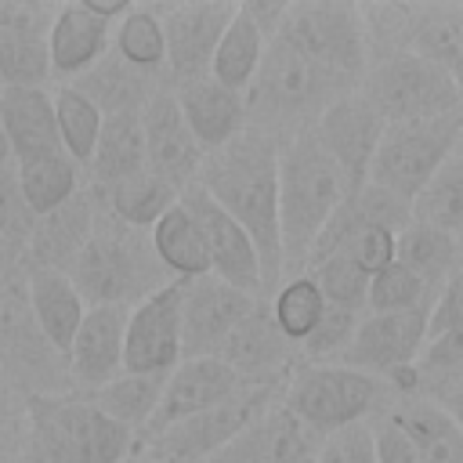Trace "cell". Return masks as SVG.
Instances as JSON below:
<instances>
[{"label":"cell","mask_w":463,"mask_h":463,"mask_svg":"<svg viewBox=\"0 0 463 463\" xmlns=\"http://www.w3.org/2000/svg\"><path fill=\"white\" fill-rule=\"evenodd\" d=\"M195 184L253 239L264 293H275L286 279L279 232V141L246 127L232 145L203 159Z\"/></svg>","instance_id":"obj_1"},{"label":"cell","mask_w":463,"mask_h":463,"mask_svg":"<svg viewBox=\"0 0 463 463\" xmlns=\"http://www.w3.org/2000/svg\"><path fill=\"white\" fill-rule=\"evenodd\" d=\"M347 195V177L311 130L279 141V232L286 275H304L318 235Z\"/></svg>","instance_id":"obj_2"},{"label":"cell","mask_w":463,"mask_h":463,"mask_svg":"<svg viewBox=\"0 0 463 463\" xmlns=\"http://www.w3.org/2000/svg\"><path fill=\"white\" fill-rule=\"evenodd\" d=\"M358 87L333 69L311 61L293 51L286 40H271L264 61L246 90V119L250 130H260L275 141H286L300 130H311L318 116Z\"/></svg>","instance_id":"obj_3"},{"label":"cell","mask_w":463,"mask_h":463,"mask_svg":"<svg viewBox=\"0 0 463 463\" xmlns=\"http://www.w3.org/2000/svg\"><path fill=\"white\" fill-rule=\"evenodd\" d=\"M69 279L83 293L87 307L94 304L134 307L166 282H174V275L159 264L152 250V235L116 221L112 213H98L94 235L69 268Z\"/></svg>","instance_id":"obj_4"},{"label":"cell","mask_w":463,"mask_h":463,"mask_svg":"<svg viewBox=\"0 0 463 463\" xmlns=\"http://www.w3.org/2000/svg\"><path fill=\"white\" fill-rule=\"evenodd\" d=\"M391 398L398 394L387 380L347 369L340 362L297 365L282 387V405L318 438H329L351 423H365L373 412H387V405H394Z\"/></svg>","instance_id":"obj_5"},{"label":"cell","mask_w":463,"mask_h":463,"mask_svg":"<svg viewBox=\"0 0 463 463\" xmlns=\"http://www.w3.org/2000/svg\"><path fill=\"white\" fill-rule=\"evenodd\" d=\"M358 94L383 116V123L434 119L463 109L456 76L412 51L373 54L358 83Z\"/></svg>","instance_id":"obj_6"},{"label":"cell","mask_w":463,"mask_h":463,"mask_svg":"<svg viewBox=\"0 0 463 463\" xmlns=\"http://www.w3.org/2000/svg\"><path fill=\"white\" fill-rule=\"evenodd\" d=\"M459 141H463V109L434 119L387 123L369 170V184L412 206L420 188L438 174V166L456 152Z\"/></svg>","instance_id":"obj_7"},{"label":"cell","mask_w":463,"mask_h":463,"mask_svg":"<svg viewBox=\"0 0 463 463\" xmlns=\"http://www.w3.org/2000/svg\"><path fill=\"white\" fill-rule=\"evenodd\" d=\"M293 51L307 54L311 61L333 69L336 76L362 83L369 69V36L358 4H333V0H307L289 4V14L279 29Z\"/></svg>","instance_id":"obj_8"},{"label":"cell","mask_w":463,"mask_h":463,"mask_svg":"<svg viewBox=\"0 0 463 463\" xmlns=\"http://www.w3.org/2000/svg\"><path fill=\"white\" fill-rule=\"evenodd\" d=\"M286 383H246L242 391H235L228 402L174 423L170 430L134 445L137 452H148L159 463H206L210 456H217L235 434H242L253 420H260L271 405H279V391Z\"/></svg>","instance_id":"obj_9"},{"label":"cell","mask_w":463,"mask_h":463,"mask_svg":"<svg viewBox=\"0 0 463 463\" xmlns=\"http://www.w3.org/2000/svg\"><path fill=\"white\" fill-rule=\"evenodd\" d=\"M239 4L224 0H195V4H166L156 7L166 36V72L174 87L210 76L217 43L232 25Z\"/></svg>","instance_id":"obj_10"},{"label":"cell","mask_w":463,"mask_h":463,"mask_svg":"<svg viewBox=\"0 0 463 463\" xmlns=\"http://www.w3.org/2000/svg\"><path fill=\"white\" fill-rule=\"evenodd\" d=\"M181 311H184V282L174 279L141 304L130 307L127 344H123V373L166 376L181 365Z\"/></svg>","instance_id":"obj_11"},{"label":"cell","mask_w":463,"mask_h":463,"mask_svg":"<svg viewBox=\"0 0 463 463\" xmlns=\"http://www.w3.org/2000/svg\"><path fill=\"white\" fill-rule=\"evenodd\" d=\"M427 322H430V311H398V315L365 311L347 351L340 354V365L391 380L420 362L430 336Z\"/></svg>","instance_id":"obj_12"},{"label":"cell","mask_w":463,"mask_h":463,"mask_svg":"<svg viewBox=\"0 0 463 463\" xmlns=\"http://www.w3.org/2000/svg\"><path fill=\"white\" fill-rule=\"evenodd\" d=\"M260 297L242 293L213 275L184 282L181 311V354L184 358H221L235 326L257 307ZM181 358V362H184Z\"/></svg>","instance_id":"obj_13"},{"label":"cell","mask_w":463,"mask_h":463,"mask_svg":"<svg viewBox=\"0 0 463 463\" xmlns=\"http://www.w3.org/2000/svg\"><path fill=\"white\" fill-rule=\"evenodd\" d=\"M383 130H387L383 116L358 90L347 94V98H340L336 105H329L318 116V123L311 127V134L318 137V145L333 156V163L347 177L351 195L369 184V170H373L376 148L383 141Z\"/></svg>","instance_id":"obj_14"},{"label":"cell","mask_w":463,"mask_h":463,"mask_svg":"<svg viewBox=\"0 0 463 463\" xmlns=\"http://www.w3.org/2000/svg\"><path fill=\"white\" fill-rule=\"evenodd\" d=\"M181 203L188 206V213L199 224V235H203V246H206V257H210V275L228 282V286H235V289H242V293L268 297L253 239L199 184H188L181 192Z\"/></svg>","instance_id":"obj_15"},{"label":"cell","mask_w":463,"mask_h":463,"mask_svg":"<svg viewBox=\"0 0 463 463\" xmlns=\"http://www.w3.org/2000/svg\"><path fill=\"white\" fill-rule=\"evenodd\" d=\"M141 127H145V152H148V166L156 174H163L177 192H184L188 184H195L199 166L206 159V152L199 148L174 87H156L152 98L141 109Z\"/></svg>","instance_id":"obj_16"},{"label":"cell","mask_w":463,"mask_h":463,"mask_svg":"<svg viewBox=\"0 0 463 463\" xmlns=\"http://www.w3.org/2000/svg\"><path fill=\"white\" fill-rule=\"evenodd\" d=\"M246 383L239 380V373L232 365H224L221 358H184L170 376H166V387H163V398H159V409L152 416V423L145 427V434L137 438L148 441L163 430H170L174 423H184L221 402H228L235 391H242Z\"/></svg>","instance_id":"obj_17"},{"label":"cell","mask_w":463,"mask_h":463,"mask_svg":"<svg viewBox=\"0 0 463 463\" xmlns=\"http://www.w3.org/2000/svg\"><path fill=\"white\" fill-rule=\"evenodd\" d=\"M221 362L239 373L242 383H286L289 369H297L300 351L282 336L271 315V297H260L257 307L235 326L228 336Z\"/></svg>","instance_id":"obj_18"},{"label":"cell","mask_w":463,"mask_h":463,"mask_svg":"<svg viewBox=\"0 0 463 463\" xmlns=\"http://www.w3.org/2000/svg\"><path fill=\"white\" fill-rule=\"evenodd\" d=\"M318 445L322 438L279 402L206 463H315Z\"/></svg>","instance_id":"obj_19"},{"label":"cell","mask_w":463,"mask_h":463,"mask_svg":"<svg viewBox=\"0 0 463 463\" xmlns=\"http://www.w3.org/2000/svg\"><path fill=\"white\" fill-rule=\"evenodd\" d=\"M127 318L130 307L116 304H94L87 307L80 333L65 354L69 373L80 387H105L116 376H123V344H127Z\"/></svg>","instance_id":"obj_20"},{"label":"cell","mask_w":463,"mask_h":463,"mask_svg":"<svg viewBox=\"0 0 463 463\" xmlns=\"http://www.w3.org/2000/svg\"><path fill=\"white\" fill-rule=\"evenodd\" d=\"M174 94H177V105H181V112H184V119H188V127H192V134L206 156L232 145L250 127L246 94L228 90L213 76L181 83V87H174Z\"/></svg>","instance_id":"obj_21"},{"label":"cell","mask_w":463,"mask_h":463,"mask_svg":"<svg viewBox=\"0 0 463 463\" xmlns=\"http://www.w3.org/2000/svg\"><path fill=\"white\" fill-rule=\"evenodd\" d=\"M94 224H98L94 192H76L58 210L36 217L33 235H29V246H25L29 257H33V268L69 271L76 264V257L83 253L87 239L94 235Z\"/></svg>","instance_id":"obj_22"},{"label":"cell","mask_w":463,"mask_h":463,"mask_svg":"<svg viewBox=\"0 0 463 463\" xmlns=\"http://www.w3.org/2000/svg\"><path fill=\"white\" fill-rule=\"evenodd\" d=\"M51 398L61 430L69 438L72 463H123L134 452L137 434L116 423L112 416H105L98 405H90V398H65V394H51Z\"/></svg>","instance_id":"obj_23"},{"label":"cell","mask_w":463,"mask_h":463,"mask_svg":"<svg viewBox=\"0 0 463 463\" xmlns=\"http://www.w3.org/2000/svg\"><path fill=\"white\" fill-rule=\"evenodd\" d=\"M25 297H29V311H33L40 336L51 344L54 354H69L80 333V322L87 315V300L69 279V271L33 268L25 279Z\"/></svg>","instance_id":"obj_24"},{"label":"cell","mask_w":463,"mask_h":463,"mask_svg":"<svg viewBox=\"0 0 463 463\" xmlns=\"http://www.w3.org/2000/svg\"><path fill=\"white\" fill-rule=\"evenodd\" d=\"M0 123L7 130L14 163L61 152L54 94H47L43 87H4L0 90Z\"/></svg>","instance_id":"obj_25"},{"label":"cell","mask_w":463,"mask_h":463,"mask_svg":"<svg viewBox=\"0 0 463 463\" xmlns=\"http://www.w3.org/2000/svg\"><path fill=\"white\" fill-rule=\"evenodd\" d=\"M109 36H112V25L101 22L83 0L61 4L58 18H54V25L47 33L51 72L80 76V72L94 69L105 58V51H109Z\"/></svg>","instance_id":"obj_26"},{"label":"cell","mask_w":463,"mask_h":463,"mask_svg":"<svg viewBox=\"0 0 463 463\" xmlns=\"http://www.w3.org/2000/svg\"><path fill=\"white\" fill-rule=\"evenodd\" d=\"M387 416L412 441L420 463H463V427L430 398H398Z\"/></svg>","instance_id":"obj_27"},{"label":"cell","mask_w":463,"mask_h":463,"mask_svg":"<svg viewBox=\"0 0 463 463\" xmlns=\"http://www.w3.org/2000/svg\"><path fill=\"white\" fill-rule=\"evenodd\" d=\"M148 170V152H145V127H141V109H123V112H109L94 159H90V174L98 188H109L123 177H134Z\"/></svg>","instance_id":"obj_28"},{"label":"cell","mask_w":463,"mask_h":463,"mask_svg":"<svg viewBox=\"0 0 463 463\" xmlns=\"http://www.w3.org/2000/svg\"><path fill=\"white\" fill-rule=\"evenodd\" d=\"M152 250L159 257V264L181 279V282H192V279H203L210 275V257H206V246H203V235H199V224L195 217L188 213V206L177 199V206H170L156 224H152Z\"/></svg>","instance_id":"obj_29"},{"label":"cell","mask_w":463,"mask_h":463,"mask_svg":"<svg viewBox=\"0 0 463 463\" xmlns=\"http://www.w3.org/2000/svg\"><path fill=\"white\" fill-rule=\"evenodd\" d=\"M394 260L405 264L434 297L441 293V286L459 271V239L445 235L430 224H409L405 232H398V246H394Z\"/></svg>","instance_id":"obj_30"},{"label":"cell","mask_w":463,"mask_h":463,"mask_svg":"<svg viewBox=\"0 0 463 463\" xmlns=\"http://www.w3.org/2000/svg\"><path fill=\"white\" fill-rule=\"evenodd\" d=\"M101 195H105V206L116 221H123L130 228H141V232H152V224L170 206H177V199H181V192L163 174H156L152 166L101 188Z\"/></svg>","instance_id":"obj_31"},{"label":"cell","mask_w":463,"mask_h":463,"mask_svg":"<svg viewBox=\"0 0 463 463\" xmlns=\"http://www.w3.org/2000/svg\"><path fill=\"white\" fill-rule=\"evenodd\" d=\"M264 51H268L264 33L257 29V22H253V18L242 11V4H239L232 25L224 29V36H221V43H217L210 76H213L217 83H224L228 90L246 94L250 83H253V76H257V69H260V61H264Z\"/></svg>","instance_id":"obj_32"},{"label":"cell","mask_w":463,"mask_h":463,"mask_svg":"<svg viewBox=\"0 0 463 463\" xmlns=\"http://www.w3.org/2000/svg\"><path fill=\"white\" fill-rule=\"evenodd\" d=\"M170 376V373H166ZM166 376H145V373H123L112 383L90 391V405H98L105 416H112L116 423H123L127 430H134L137 438L145 434V427L152 423Z\"/></svg>","instance_id":"obj_33"},{"label":"cell","mask_w":463,"mask_h":463,"mask_svg":"<svg viewBox=\"0 0 463 463\" xmlns=\"http://www.w3.org/2000/svg\"><path fill=\"white\" fill-rule=\"evenodd\" d=\"M412 221L463 239V141L412 199Z\"/></svg>","instance_id":"obj_34"},{"label":"cell","mask_w":463,"mask_h":463,"mask_svg":"<svg viewBox=\"0 0 463 463\" xmlns=\"http://www.w3.org/2000/svg\"><path fill=\"white\" fill-rule=\"evenodd\" d=\"M14 177H18L22 199L33 210V217L58 210L61 203H69L80 192V163H72L65 152L14 163Z\"/></svg>","instance_id":"obj_35"},{"label":"cell","mask_w":463,"mask_h":463,"mask_svg":"<svg viewBox=\"0 0 463 463\" xmlns=\"http://www.w3.org/2000/svg\"><path fill=\"white\" fill-rule=\"evenodd\" d=\"M54 116H58V137H61V152L72 163L90 166L101 127H105V112L101 105L83 94L80 87H61L54 94Z\"/></svg>","instance_id":"obj_36"},{"label":"cell","mask_w":463,"mask_h":463,"mask_svg":"<svg viewBox=\"0 0 463 463\" xmlns=\"http://www.w3.org/2000/svg\"><path fill=\"white\" fill-rule=\"evenodd\" d=\"M112 47L123 65H130L145 76L166 69V36H163V22H159L156 7H130L116 22Z\"/></svg>","instance_id":"obj_37"},{"label":"cell","mask_w":463,"mask_h":463,"mask_svg":"<svg viewBox=\"0 0 463 463\" xmlns=\"http://www.w3.org/2000/svg\"><path fill=\"white\" fill-rule=\"evenodd\" d=\"M326 307H329V304H326V293L318 289V282H315L311 275H289V279L271 293L275 326H279L282 336H286L289 344H297V347L318 329Z\"/></svg>","instance_id":"obj_38"},{"label":"cell","mask_w":463,"mask_h":463,"mask_svg":"<svg viewBox=\"0 0 463 463\" xmlns=\"http://www.w3.org/2000/svg\"><path fill=\"white\" fill-rule=\"evenodd\" d=\"M51 76L47 36L0 29V80L4 87H43Z\"/></svg>","instance_id":"obj_39"},{"label":"cell","mask_w":463,"mask_h":463,"mask_svg":"<svg viewBox=\"0 0 463 463\" xmlns=\"http://www.w3.org/2000/svg\"><path fill=\"white\" fill-rule=\"evenodd\" d=\"M434 293L405 268V264H387L369 279V300L365 311L373 315H398V311H430Z\"/></svg>","instance_id":"obj_40"},{"label":"cell","mask_w":463,"mask_h":463,"mask_svg":"<svg viewBox=\"0 0 463 463\" xmlns=\"http://www.w3.org/2000/svg\"><path fill=\"white\" fill-rule=\"evenodd\" d=\"M304 275H311L318 282V289L326 293V304H336V307H347V311H365V300H369V275L340 250L333 257H326L322 264L307 268Z\"/></svg>","instance_id":"obj_41"},{"label":"cell","mask_w":463,"mask_h":463,"mask_svg":"<svg viewBox=\"0 0 463 463\" xmlns=\"http://www.w3.org/2000/svg\"><path fill=\"white\" fill-rule=\"evenodd\" d=\"M362 322V311H347V307H336L329 304L318 329L297 347L300 351V365H329V362H340V354L347 351L354 329Z\"/></svg>","instance_id":"obj_42"},{"label":"cell","mask_w":463,"mask_h":463,"mask_svg":"<svg viewBox=\"0 0 463 463\" xmlns=\"http://www.w3.org/2000/svg\"><path fill=\"white\" fill-rule=\"evenodd\" d=\"M33 224H36V217H33V210H29L25 199H22L18 177H14L11 166H4V170H0V246H4L7 253L29 246Z\"/></svg>","instance_id":"obj_43"},{"label":"cell","mask_w":463,"mask_h":463,"mask_svg":"<svg viewBox=\"0 0 463 463\" xmlns=\"http://www.w3.org/2000/svg\"><path fill=\"white\" fill-rule=\"evenodd\" d=\"M315 463H376V441H373V423H351L318 445Z\"/></svg>","instance_id":"obj_44"},{"label":"cell","mask_w":463,"mask_h":463,"mask_svg":"<svg viewBox=\"0 0 463 463\" xmlns=\"http://www.w3.org/2000/svg\"><path fill=\"white\" fill-rule=\"evenodd\" d=\"M394 246H398V232H391V228H365V232H358L344 246V253L373 279L376 271H383L387 264H394Z\"/></svg>","instance_id":"obj_45"},{"label":"cell","mask_w":463,"mask_h":463,"mask_svg":"<svg viewBox=\"0 0 463 463\" xmlns=\"http://www.w3.org/2000/svg\"><path fill=\"white\" fill-rule=\"evenodd\" d=\"M61 4H43V0H0V29L14 33H33L47 36Z\"/></svg>","instance_id":"obj_46"},{"label":"cell","mask_w":463,"mask_h":463,"mask_svg":"<svg viewBox=\"0 0 463 463\" xmlns=\"http://www.w3.org/2000/svg\"><path fill=\"white\" fill-rule=\"evenodd\" d=\"M369 423H373V441H376V463H420L412 441L402 434V427L387 412H380Z\"/></svg>","instance_id":"obj_47"},{"label":"cell","mask_w":463,"mask_h":463,"mask_svg":"<svg viewBox=\"0 0 463 463\" xmlns=\"http://www.w3.org/2000/svg\"><path fill=\"white\" fill-rule=\"evenodd\" d=\"M459 326H463V268H459V271L441 286V293L434 297L427 329H430V336H438V333L459 329ZM430 336H427V340H430Z\"/></svg>","instance_id":"obj_48"},{"label":"cell","mask_w":463,"mask_h":463,"mask_svg":"<svg viewBox=\"0 0 463 463\" xmlns=\"http://www.w3.org/2000/svg\"><path fill=\"white\" fill-rule=\"evenodd\" d=\"M430 394L434 405H441L459 427H463V373H452V376H438V380H423V387Z\"/></svg>","instance_id":"obj_49"},{"label":"cell","mask_w":463,"mask_h":463,"mask_svg":"<svg viewBox=\"0 0 463 463\" xmlns=\"http://www.w3.org/2000/svg\"><path fill=\"white\" fill-rule=\"evenodd\" d=\"M11 159H14V156H11V141H7V130H4V123H0V170L11 166Z\"/></svg>","instance_id":"obj_50"},{"label":"cell","mask_w":463,"mask_h":463,"mask_svg":"<svg viewBox=\"0 0 463 463\" xmlns=\"http://www.w3.org/2000/svg\"><path fill=\"white\" fill-rule=\"evenodd\" d=\"M7 271H11V253L0 246V286H7Z\"/></svg>","instance_id":"obj_51"},{"label":"cell","mask_w":463,"mask_h":463,"mask_svg":"<svg viewBox=\"0 0 463 463\" xmlns=\"http://www.w3.org/2000/svg\"><path fill=\"white\" fill-rule=\"evenodd\" d=\"M123 463H159V459H152L148 452H137V449H134V452H130V456H127Z\"/></svg>","instance_id":"obj_52"},{"label":"cell","mask_w":463,"mask_h":463,"mask_svg":"<svg viewBox=\"0 0 463 463\" xmlns=\"http://www.w3.org/2000/svg\"><path fill=\"white\" fill-rule=\"evenodd\" d=\"M0 463H11V456H7V452H4V449H0Z\"/></svg>","instance_id":"obj_53"},{"label":"cell","mask_w":463,"mask_h":463,"mask_svg":"<svg viewBox=\"0 0 463 463\" xmlns=\"http://www.w3.org/2000/svg\"><path fill=\"white\" fill-rule=\"evenodd\" d=\"M459 268H463V239H459Z\"/></svg>","instance_id":"obj_54"}]
</instances>
